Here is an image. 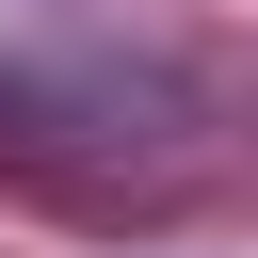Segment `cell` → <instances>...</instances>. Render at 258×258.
<instances>
[]
</instances>
